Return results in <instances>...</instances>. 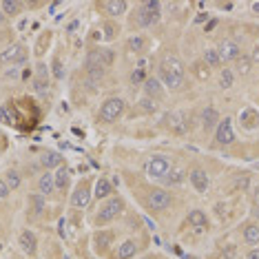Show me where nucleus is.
I'll use <instances>...</instances> for the list:
<instances>
[{"label":"nucleus","instance_id":"nucleus-1","mask_svg":"<svg viewBox=\"0 0 259 259\" xmlns=\"http://www.w3.org/2000/svg\"><path fill=\"white\" fill-rule=\"evenodd\" d=\"M122 115H124V100L122 98H109L107 102L102 104V109H100L98 120L104 122V124H113V122H117Z\"/></svg>","mask_w":259,"mask_h":259},{"label":"nucleus","instance_id":"nucleus-2","mask_svg":"<svg viewBox=\"0 0 259 259\" xmlns=\"http://www.w3.org/2000/svg\"><path fill=\"white\" fill-rule=\"evenodd\" d=\"M122 208H124V202H122V197H109L107 202H104V206L98 210L96 215V226H104V224L113 222L117 215L122 213Z\"/></svg>","mask_w":259,"mask_h":259},{"label":"nucleus","instance_id":"nucleus-3","mask_svg":"<svg viewBox=\"0 0 259 259\" xmlns=\"http://www.w3.org/2000/svg\"><path fill=\"white\" fill-rule=\"evenodd\" d=\"M170 168H173V164H170L166 155H153V157H149V162H146V166H144L146 175L155 178V180H164Z\"/></svg>","mask_w":259,"mask_h":259},{"label":"nucleus","instance_id":"nucleus-4","mask_svg":"<svg viewBox=\"0 0 259 259\" xmlns=\"http://www.w3.org/2000/svg\"><path fill=\"white\" fill-rule=\"evenodd\" d=\"M160 20V3L157 0H146L138 11V25L140 27H151Z\"/></svg>","mask_w":259,"mask_h":259},{"label":"nucleus","instance_id":"nucleus-5","mask_svg":"<svg viewBox=\"0 0 259 259\" xmlns=\"http://www.w3.org/2000/svg\"><path fill=\"white\" fill-rule=\"evenodd\" d=\"M215 140L220 146H228L235 142V131H233V120L231 117H224L220 120V124L215 128Z\"/></svg>","mask_w":259,"mask_h":259},{"label":"nucleus","instance_id":"nucleus-6","mask_svg":"<svg viewBox=\"0 0 259 259\" xmlns=\"http://www.w3.org/2000/svg\"><path fill=\"white\" fill-rule=\"evenodd\" d=\"M27 47L25 45H20V42H16V45H9L7 49L0 54V60L3 62H7V64H20V62H25L27 60Z\"/></svg>","mask_w":259,"mask_h":259},{"label":"nucleus","instance_id":"nucleus-7","mask_svg":"<svg viewBox=\"0 0 259 259\" xmlns=\"http://www.w3.org/2000/svg\"><path fill=\"white\" fill-rule=\"evenodd\" d=\"M217 54H220L222 62H237L241 58V49L237 42H233V40H222L220 47H217Z\"/></svg>","mask_w":259,"mask_h":259},{"label":"nucleus","instance_id":"nucleus-8","mask_svg":"<svg viewBox=\"0 0 259 259\" xmlns=\"http://www.w3.org/2000/svg\"><path fill=\"white\" fill-rule=\"evenodd\" d=\"M170 202H173V197H170V193H166L164 188H155V191H151V195H149V208L151 210H164L170 206Z\"/></svg>","mask_w":259,"mask_h":259},{"label":"nucleus","instance_id":"nucleus-9","mask_svg":"<svg viewBox=\"0 0 259 259\" xmlns=\"http://www.w3.org/2000/svg\"><path fill=\"white\" fill-rule=\"evenodd\" d=\"M91 186H89V182H80L78 186H75V191H73V195H71V206H75V208H84L87 204L91 202Z\"/></svg>","mask_w":259,"mask_h":259},{"label":"nucleus","instance_id":"nucleus-10","mask_svg":"<svg viewBox=\"0 0 259 259\" xmlns=\"http://www.w3.org/2000/svg\"><path fill=\"white\" fill-rule=\"evenodd\" d=\"M18 246L22 252H27V255H36L38 250V237L33 231H22L20 237H18Z\"/></svg>","mask_w":259,"mask_h":259},{"label":"nucleus","instance_id":"nucleus-11","mask_svg":"<svg viewBox=\"0 0 259 259\" xmlns=\"http://www.w3.org/2000/svg\"><path fill=\"white\" fill-rule=\"evenodd\" d=\"M113 239H115V235L111 231H98L96 235H93V246H96V250L100 252V255H104V252L113 246Z\"/></svg>","mask_w":259,"mask_h":259},{"label":"nucleus","instance_id":"nucleus-12","mask_svg":"<svg viewBox=\"0 0 259 259\" xmlns=\"http://www.w3.org/2000/svg\"><path fill=\"white\" fill-rule=\"evenodd\" d=\"M144 93H146V98H151V100H162L164 98V89H162V82L160 78H146L144 80Z\"/></svg>","mask_w":259,"mask_h":259},{"label":"nucleus","instance_id":"nucleus-13","mask_svg":"<svg viewBox=\"0 0 259 259\" xmlns=\"http://www.w3.org/2000/svg\"><path fill=\"white\" fill-rule=\"evenodd\" d=\"M191 184H193V188H195L197 193H206L208 191V186H210V180H208V175H206V170H202V168H195L191 175Z\"/></svg>","mask_w":259,"mask_h":259},{"label":"nucleus","instance_id":"nucleus-14","mask_svg":"<svg viewBox=\"0 0 259 259\" xmlns=\"http://www.w3.org/2000/svg\"><path fill=\"white\" fill-rule=\"evenodd\" d=\"M102 9L107 11V16H111V18H117V16L126 14L128 3H124V0H107V3H102Z\"/></svg>","mask_w":259,"mask_h":259},{"label":"nucleus","instance_id":"nucleus-15","mask_svg":"<svg viewBox=\"0 0 259 259\" xmlns=\"http://www.w3.org/2000/svg\"><path fill=\"white\" fill-rule=\"evenodd\" d=\"M220 124V113H217L215 107H206L202 113V128L204 131H213Z\"/></svg>","mask_w":259,"mask_h":259},{"label":"nucleus","instance_id":"nucleus-16","mask_svg":"<svg viewBox=\"0 0 259 259\" xmlns=\"http://www.w3.org/2000/svg\"><path fill=\"white\" fill-rule=\"evenodd\" d=\"M135 252H138V241H135V239H126V241H122V244L117 246L113 259H131Z\"/></svg>","mask_w":259,"mask_h":259},{"label":"nucleus","instance_id":"nucleus-17","mask_svg":"<svg viewBox=\"0 0 259 259\" xmlns=\"http://www.w3.org/2000/svg\"><path fill=\"white\" fill-rule=\"evenodd\" d=\"M47 87H49V71H47L45 64H38V75L33 78V89H36V93H47Z\"/></svg>","mask_w":259,"mask_h":259},{"label":"nucleus","instance_id":"nucleus-18","mask_svg":"<svg viewBox=\"0 0 259 259\" xmlns=\"http://www.w3.org/2000/svg\"><path fill=\"white\" fill-rule=\"evenodd\" d=\"M56 191V182H54V175L47 170V173L40 175V180H38V193L40 195H51V193Z\"/></svg>","mask_w":259,"mask_h":259},{"label":"nucleus","instance_id":"nucleus-19","mask_svg":"<svg viewBox=\"0 0 259 259\" xmlns=\"http://www.w3.org/2000/svg\"><path fill=\"white\" fill-rule=\"evenodd\" d=\"M111 193H113L111 182L107 178H100L96 182V188H93V195H96V199H107V197H111Z\"/></svg>","mask_w":259,"mask_h":259},{"label":"nucleus","instance_id":"nucleus-20","mask_svg":"<svg viewBox=\"0 0 259 259\" xmlns=\"http://www.w3.org/2000/svg\"><path fill=\"white\" fill-rule=\"evenodd\" d=\"M244 241L248 246L259 244V224H255V222L246 224V226H244Z\"/></svg>","mask_w":259,"mask_h":259},{"label":"nucleus","instance_id":"nucleus-21","mask_svg":"<svg viewBox=\"0 0 259 259\" xmlns=\"http://www.w3.org/2000/svg\"><path fill=\"white\" fill-rule=\"evenodd\" d=\"M40 162H42L45 168H56V166L60 168L62 166V155L60 153H56V151H47V153H42Z\"/></svg>","mask_w":259,"mask_h":259},{"label":"nucleus","instance_id":"nucleus-22","mask_svg":"<svg viewBox=\"0 0 259 259\" xmlns=\"http://www.w3.org/2000/svg\"><path fill=\"white\" fill-rule=\"evenodd\" d=\"M0 9H3V14L7 16V18H14V16L20 14L22 3H18V0H3V3H0Z\"/></svg>","mask_w":259,"mask_h":259},{"label":"nucleus","instance_id":"nucleus-23","mask_svg":"<svg viewBox=\"0 0 259 259\" xmlns=\"http://www.w3.org/2000/svg\"><path fill=\"white\" fill-rule=\"evenodd\" d=\"M126 51H131V54H144L146 51V40L142 36H131L126 40Z\"/></svg>","mask_w":259,"mask_h":259},{"label":"nucleus","instance_id":"nucleus-24","mask_svg":"<svg viewBox=\"0 0 259 259\" xmlns=\"http://www.w3.org/2000/svg\"><path fill=\"white\" fill-rule=\"evenodd\" d=\"M29 210H31L33 215H42V210H45V195H40V193L29 195Z\"/></svg>","mask_w":259,"mask_h":259},{"label":"nucleus","instance_id":"nucleus-25","mask_svg":"<svg viewBox=\"0 0 259 259\" xmlns=\"http://www.w3.org/2000/svg\"><path fill=\"white\" fill-rule=\"evenodd\" d=\"M164 122H166V126L170 128V131H175V133H184L186 131V124L182 122V117L178 113H170L164 117Z\"/></svg>","mask_w":259,"mask_h":259},{"label":"nucleus","instance_id":"nucleus-26","mask_svg":"<svg viewBox=\"0 0 259 259\" xmlns=\"http://www.w3.org/2000/svg\"><path fill=\"white\" fill-rule=\"evenodd\" d=\"M188 224H191L193 228H206L208 226V220H206L204 210H191V213H188Z\"/></svg>","mask_w":259,"mask_h":259},{"label":"nucleus","instance_id":"nucleus-27","mask_svg":"<svg viewBox=\"0 0 259 259\" xmlns=\"http://www.w3.org/2000/svg\"><path fill=\"white\" fill-rule=\"evenodd\" d=\"M204 64L208 69H220L222 67V58L217 54V49H206L204 51Z\"/></svg>","mask_w":259,"mask_h":259},{"label":"nucleus","instance_id":"nucleus-28","mask_svg":"<svg viewBox=\"0 0 259 259\" xmlns=\"http://www.w3.org/2000/svg\"><path fill=\"white\" fill-rule=\"evenodd\" d=\"M102 33H104V40H115L117 38V33H120V25H117L115 20H107L102 25Z\"/></svg>","mask_w":259,"mask_h":259},{"label":"nucleus","instance_id":"nucleus-29","mask_svg":"<svg viewBox=\"0 0 259 259\" xmlns=\"http://www.w3.org/2000/svg\"><path fill=\"white\" fill-rule=\"evenodd\" d=\"M184 178H186V173H184L182 168H170L168 175L164 178V182H166L168 186H178V184H182V182H184Z\"/></svg>","mask_w":259,"mask_h":259},{"label":"nucleus","instance_id":"nucleus-30","mask_svg":"<svg viewBox=\"0 0 259 259\" xmlns=\"http://www.w3.org/2000/svg\"><path fill=\"white\" fill-rule=\"evenodd\" d=\"M54 182H56V188H67V184H69V170L67 168H58L56 170V175H54Z\"/></svg>","mask_w":259,"mask_h":259},{"label":"nucleus","instance_id":"nucleus-31","mask_svg":"<svg viewBox=\"0 0 259 259\" xmlns=\"http://www.w3.org/2000/svg\"><path fill=\"white\" fill-rule=\"evenodd\" d=\"M233 82H235V75H233L231 69H222L220 71V87L222 89H231Z\"/></svg>","mask_w":259,"mask_h":259},{"label":"nucleus","instance_id":"nucleus-32","mask_svg":"<svg viewBox=\"0 0 259 259\" xmlns=\"http://www.w3.org/2000/svg\"><path fill=\"white\" fill-rule=\"evenodd\" d=\"M98 56H100V62H102L104 69H109L111 64H113V60H115V54L111 49H98Z\"/></svg>","mask_w":259,"mask_h":259},{"label":"nucleus","instance_id":"nucleus-33","mask_svg":"<svg viewBox=\"0 0 259 259\" xmlns=\"http://www.w3.org/2000/svg\"><path fill=\"white\" fill-rule=\"evenodd\" d=\"M250 67H252V60H250V58H248V56H241L239 60H237V67H235V69H237L239 75H248V73H250Z\"/></svg>","mask_w":259,"mask_h":259},{"label":"nucleus","instance_id":"nucleus-34","mask_svg":"<svg viewBox=\"0 0 259 259\" xmlns=\"http://www.w3.org/2000/svg\"><path fill=\"white\" fill-rule=\"evenodd\" d=\"M193 73H195V78L197 80H208V75H210V71H208V67H206L204 62H195L193 64Z\"/></svg>","mask_w":259,"mask_h":259},{"label":"nucleus","instance_id":"nucleus-35","mask_svg":"<svg viewBox=\"0 0 259 259\" xmlns=\"http://www.w3.org/2000/svg\"><path fill=\"white\" fill-rule=\"evenodd\" d=\"M5 182H7V186L11 188V191H16V188L20 186V175L16 173V170H7V178H5Z\"/></svg>","mask_w":259,"mask_h":259},{"label":"nucleus","instance_id":"nucleus-36","mask_svg":"<svg viewBox=\"0 0 259 259\" xmlns=\"http://www.w3.org/2000/svg\"><path fill=\"white\" fill-rule=\"evenodd\" d=\"M237 257V246L235 244H228L226 248L222 250V259H235Z\"/></svg>","mask_w":259,"mask_h":259},{"label":"nucleus","instance_id":"nucleus-37","mask_svg":"<svg viewBox=\"0 0 259 259\" xmlns=\"http://www.w3.org/2000/svg\"><path fill=\"white\" fill-rule=\"evenodd\" d=\"M54 78L56 80H62L64 78V67H62L60 58H56V60H54Z\"/></svg>","mask_w":259,"mask_h":259},{"label":"nucleus","instance_id":"nucleus-38","mask_svg":"<svg viewBox=\"0 0 259 259\" xmlns=\"http://www.w3.org/2000/svg\"><path fill=\"white\" fill-rule=\"evenodd\" d=\"M140 104H142V109L146 111V113H155V111H157V107H155V100H151V98H144Z\"/></svg>","mask_w":259,"mask_h":259},{"label":"nucleus","instance_id":"nucleus-39","mask_svg":"<svg viewBox=\"0 0 259 259\" xmlns=\"http://www.w3.org/2000/svg\"><path fill=\"white\" fill-rule=\"evenodd\" d=\"M131 82L133 84H140V82H144V69H135L131 73Z\"/></svg>","mask_w":259,"mask_h":259},{"label":"nucleus","instance_id":"nucleus-40","mask_svg":"<svg viewBox=\"0 0 259 259\" xmlns=\"http://www.w3.org/2000/svg\"><path fill=\"white\" fill-rule=\"evenodd\" d=\"M49 40H51V36H49V33H45V36H42V38H40V42H38V51H36V54H38V56H40V54H45V51H42V49H45V47H47V45H49Z\"/></svg>","mask_w":259,"mask_h":259},{"label":"nucleus","instance_id":"nucleus-41","mask_svg":"<svg viewBox=\"0 0 259 259\" xmlns=\"http://www.w3.org/2000/svg\"><path fill=\"white\" fill-rule=\"evenodd\" d=\"M9 191H11V188L7 186V182H5V180H0V199H5V197H7V195H9Z\"/></svg>","mask_w":259,"mask_h":259},{"label":"nucleus","instance_id":"nucleus-42","mask_svg":"<svg viewBox=\"0 0 259 259\" xmlns=\"http://www.w3.org/2000/svg\"><path fill=\"white\" fill-rule=\"evenodd\" d=\"M0 122H3V124H11V117H9V113H7V109L5 107H0Z\"/></svg>","mask_w":259,"mask_h":259},{"label":"nucleus","instance_id":"nucleus-43","mask_svg":"<svg viewBox=\"0 0 259 259\" xmlns=\"http://www.w3.org/2000/svg\"><path fill=\"white\" fill-rule=\"evenodd\" d=\"M250 60H252V64H259V47H255V51H252Z\"/></svg>","mask_w":259,"mask_h":259},{"label":"nucleus","instance_id":"nucleus-44","mask_svg":"<svg viewBox=\"0 0 259 259\" xmlns=\"http://www.w3.org/2000/svg\"><path fill=\"white\" fill-rule=\"evenodd\" d=\"M246 259H259V250H250V252H248V257H246Z\"/></svg>","mask_w":259,"mask_h":259},{"label":"nucleus","instance_id":"nucleus-45","mask_svg":"<svg viewBox=\"0 0 259 259\" xmlns=\"http://www.w3.org/2000/svg\"><path fill=\"white\" fill-rule=\"evenodd\" d=\"M5 18H7V16H5V14H3V9H0V25L5 22Z\"/></svg>","mask_w":259,"mask_h":259},{"label":"nucleus","instance_id":"nucleus-46","mask_svg":"<svg viewBox=\"0 0 259 259\" xmlns=\"http://www.w3.org/2000/svg\"><path fill=\"white\" fill-rule=\"evenodd\" d=\"M252 11H255V14H259V3L252 5Z\"/></svg>","mask_w":259,"mask_h":259},{"label":"nucleus","instance_id":"nucleus-47","mask_svg":"<svg viewBox=\"0 0 259 259\" xmlns=\"http://www.w3.org/2000/svg\"><path fill=\"white\" fill-rule=\"evenodd\" d=\"M144 259H160V257H157V255H149V257H144Z\"/></svg>","mask_w":259,"mask_h":259},{"label":"nucleus","instance_id":"nucleus-48","mask_svg":"<svg viewBox=\"0 0 259 259\" xmlns=\"http://www.w3.org/2000/svg\"><path fill=\"white\" fill-rule=\"evenodd\" d=\"M255 217H259V208H255Z\"/></svg>","mask_w":259,"mask_h":259},{"label":"nucleus","instance_id":"nucleus-49","mask_svg":"<svg viewBox=\"0 0 259 259\" xmlns=\"http://www.w3.org/2000/svg\"><path fill=\"white\" fill-rule=\"evenodd\" d=\"M257 197H259V188H257Z\"/></svg>","mask_w":259,"mask_h":259},{"label":"nucleus","instance_id":"nucleus-50","mask_svg":"<svg viewBox=\"0 0 259 259\" xmlns=\"http://www.w3.org/2000/svg\"><path fill=\"white\" fill-rule=\"evenodd\" d=\"M0 250H3V244H0Z\"/></svg>","mask_w":259,"mask_h":259}]
</instances>
